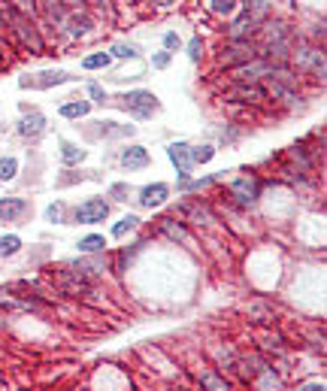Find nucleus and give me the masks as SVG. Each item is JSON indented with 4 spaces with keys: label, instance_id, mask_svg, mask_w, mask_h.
Listing matches in <instances>:
<instances>
[{
    "label": "nucleus",
    "instance_id": "25",
    "mask_svg": "<svg viewBox=\"0 0 327 391\" xmlns=\"http://www.w3.org/2000/svg\"><path fill=\"white\" fill-rule=\"evenodd\" d=\"M212 155H215L212 145H197V149H191V161L206 164V161H212Z\"/></svg>",
    "mask_w": 327,
    "mask_h": 391
},
{
    "label": "nucleus",
    "instance_id": "14",
    "mask_svg": "<svg viewBox=\"0 0 327 391\" xmlns=\"http://www.w3.org/2000/svg\"><path fill=\"white\" fill-rule=\"evenodd\" d=\"M240 370H242L245 379H254L258 373L267 370V364H263V358H258V355H252V358H242L240 361Z\"/></svg>",
    "mask_w": 327,
    "mask_h": 391
},
{
    "label": "nucleus",
    "instance_id": "22",
    "mask_svg": "<svg viewBox=\"0 0 327 391\" xmlns=\"http://www.w3.org/2000/svg\"><path fill=\"white\" fill-rule=\"evenodd\" d=\"M15 173H18V161L15 158H0V182L15 179Z\"/></svg>",
    "mask_w": 327,
    "mask_h": 391
},
{
    "label": "nucleus",
    "instance_id": "6",
    "mask_svg": "<svg viewBox=\"0 0 327 391\" xmlns=\"http://www.w3.org/2000/svg\"><path fill=\"white\" fill-rule=\"evenodd\" d=\"M231 194L236 197L240 206H252L261 194V185H258V179H236L231 185Z\"/></svg>",
    "mask_w": 327,
    "mask_h": 391
},
{
    "label": "nucleus",
    "instance_id": "35",
    "mask_svg": "<svg viewBox=\"0 0 327 391\" xmlns=\"http://www.w3.org/2000/svg\"><path fill=\"white\" fill-rule=\"evenodd\" d=\"M0 61H3V58H0Z\"/></svg>",
    "mask_w": 327,
    "mask_h": 391
},
{
    "label": "nucleus",
    "instance_id": "21",
    "mask_svg": "<svg viewBox=\"0 0 327 391\" xmlns=\"http://www.w3.org/2000/svg\"><path fill=\"white\" fill-rule=\"evenodd\" d=\"M61 158L67 164H76V161L85 158V152H82L79 145H73V143H61Z\"/></svg>",
    "mask_w": 327,
    "mask_h": 391
},
{
    "label": "nucleus",
    "instance_id": "1",
    "mask_svg": "<svg viewBox=\"0 0 327 391\" xmlns=\"http://www.w3.org/2000/svg\"><path fill=\"white\" fill-rule=\"evenodd\" d=\"M6 15H9V22H13V34L22 40V45H27L34 55H40L43 52V36L40 31L34 27V22L27 15H22L15 6H6Z\"/></svg>",
    "mask_w": 327,
    "mask_h": 391
},
{
    "label": "nucleus",
    "instance_id": "5",
    "mask_svg": "<svg viewBox=\"0 0 327 391\" xmlns=\"http://www.w3.org/2000/svg\"><path fill=\"white\" fill-rule=\"evenodd\" d=\"M294 55H297V67L300 70H306V73H312V76H321L324 79V52H318V49H300Z\"/></svg>",
    "mask_w": 327,
    "mask_h": 391
},
{
    "label": "nucleus",
    "instance_id": "24",
    "mask_svg": "<svg viewBox=\"0 0 327 391\" xmlns=\"http://www.w3.org/2000/svg\"><path fill=\"white\" fill-rule=\"evenodd\" d=\"M212 3V13L218 15H233L236 13V0H209Z\"/></svg>",
    "mask_w": 327,
    "mask_h": 391
},
{
    "label": "nucleus",
    "instance_id": "16",
    "mask_svg": "<svg viewBox=\"0 0 327 391\" xmlns=\"http://www.w3.org/2000/svg\"><path fill=\"white\" fill-rule=\"evenodd\" d=\"M18 249H22V240H18L15 234L0 236V258H9V255H15Z\"/></svg>",
    "mask_w": 327,
    "mask_h": 391
},
{
    "label": "nucleus",
    "instance_id": "30",
    "mask_svg": "<svg viewBox=\"0 0 327 391\" xmlns=\"http://www.w3.org/2000/svg\"><path fill=\"white\" fill-rule=\"evenodd\" d=\"M88 91H91V97H94L97 104H103V100H106V94H103V88H100V85H88Z\"/></svg>",
    "mask_w": 327,
    "mask_h": 391
},
{
    "label": "nucleus",
    "instance_id": "28",
    "mask_svg": "<svg viewBox=\"0 0 327 391\" xmlns=\"http://www.w3.org/2000/svg\"><path fill=\"white\" fill-rule=\"evenodd\" d=\"M200 385H206V388H227V379H218V376H203V379H200Z\"/></svg>",
    "mask_w": 327,
    "mask_h": 391
},
{
    "label": "nucleus",
    "instance_id": "19",
    "mask_svg": "<svg viewBox=\"0 0 327 391\" xmlns=\"http://www.w3.org/2000/svg\"><path fill=\"white\" fill-rule=\"evenodd\" d=\"M67 24H70V34H73V36H82V34H88L91 18H88V15H70Z\"/></svg>",
    "mask_w": 327,
    "mask_h": 391
},
{
    "label": "nucleus",
    "instance_id": "10",
    "mask_svg": "<svg viewBox=\"0 0 327 391\" xmlns=\"http://www.w3.org/2000/svg\"><path fill=\"white\" fill-rule=\"evenodd\" d=\"M167 155H170V161L176 164V170L185 176L188 173V167H191V145H185V143H173L170 149H167Z\"/></svg>",
    "mask_w": 327,
    "mask_h": 391
},
{
    "label": "nucleus",
    "instance_id": "12",
    "mask_svg": "<svg viewBox=\"0 0 327 391\" xmlns=\"http://www.w3.org/2000/svg\"><path fill=\"white\" fill-rule=\"evenodd\" d=\"M122 164H124L127 170H140V167H145V164H149V152H145L143 145H131V149L122 152Z\"/></svg>",
    "mask_w": 327,
    "mask_h": 391
},
{
    "label": "nucleus",
    "instance_id": "29",
    "mask_svg": "<svg viewBox=\"0 0 327 391\" xmlns=\"http://www.w3.org/2000/svg\"><path fill=\"white\" fill-rule=\"evenodd\" d=\"M164 45H167V49H179V34H167V36H164Z\"/></svg>",
    "mask_w": 327,
    "mask_h": 391
},
{
    "label": "nucleus",
    "instance_id": "17",
    "mask_svg": "<svg viewBox=\"0 0 327 391\" xmlns=\"http://www.w3.org/2000/svg\"><path fill=\"white\" fill-rule=\"evenodd\" d=\"M85 113H88V104H85V100H73V104H64V106H61V115H64V118H82Z\"/></svg>",
    "mask_w": 327,
    "mask_h": 391
},
{
    "label": "nucleus",
    "instance_id": "8",
    "mask_svg": "<svg viewBox=\"0 0 327 391\" xmlns=\"http://www.w3.org/2000/svg\"><path fill=\"white\" fill-rule=\"evenodd\" d=\"M45 131V118L36 113H27V115H22V122H18V134L22 136H27V140H36V136H40Z\"/></svg>",
    "mask_w": 327,
    "mask_h": 391
},
{
    "label": "nucleus",
    "instance_id": "20",
    "mask_svg": "<svg viewBox=\"0 0 327 391\" xmlns=\"http://www.w3.org/2000/svg\"><path fill=\"white\" fill-rule=\"evenodd\" d=\"M103 249H106V240H103V236H97V234L79 240V252H103Z\"/></svg>",
    "mask_w": 327,
    "mask_h": 391
},
{
    "label": "nucleus",
    "instance_id": "26",
    "mask_svg": "<svg viewBox=\"0 0 327 391\" xmlns=\"http://www.w3.org/2000/svg\"><path fill=\"white\" fill-rule=\"evenodd\" d=\"M112 55H118V58H136V45L118 43V45H112Z\"/></svg>",
    "mask_w": 327,
    "mask_h": 391
},
{
    "label": "nucleus",
    "instance_id": "3",
    "mask_svg": "<svg viewBox=\"0 0 327 391\" xmlns=\"http://www.w3.org/2000/svg\"><path fill=\"white\" fill-rule=\"evenodd\" d=\"M122 100H124V106L131 109V113H136L140 118L152 115L154 109H158V97H154L152 91H127Z\"/></svg>",
    "mask_w": 327,
    "mask_h": 391
},
{
    "label": "nucleus",
    "instance_id": "15",
    "mask_svg": "<svg viewBox=\"0 0 327 391\" xmlns=\"http://www.w3.org/2000/svg\"><path fill=\"white\" fill-rule=\"evenodd\" d=\"M161 231L170 236V240H179V243H185L188 240V234H185V227H182L179 222H173V218H161Z\"/></svg>",
    "mask_w": 327,
    "mask_h": 391
},
{
    "label": "nucleus",
    "instance_id": "11",
    "mask_svg": "<svg viewBox=\"0 0 327 391\" xmlns=\"http://www.w3.org/2000/svg\"><path fill=\"white\" fill-rule=\"evenodd\" d=\"M70 76L64 70H49V73H40V79H22V88L34 85V88H49V85H61V82H67Z\"/></svg>",
    "mask_w": 327,
    "mask_h": 391
},
{
    "label": "nucleus",
    "instance_id": "7",
    "mask_svg": "<svg viewBox=\"0 0 327 391\" xmlns=\"http://www.w3.org/2000/svg\"><path fill=\"white\" fill-rule=\"evenodd\" d=\"M27 213V200L22 197H0V222H18Z\"/></svg>",
    "mask_w": 327,
    "mask_h": 391
},
{
    "label": "nucleus",
    "instance_id": "4",
    "mask_svg": "<svg viewBox=\"0 0 327 391\" xmlns=\"http://www.w3.org/2000/svg\"><path fill=\"white\" fill-rule=\"evenodd\" d=\"M109 215V206H106V200H85L79 209H76V222L79 225H97V222H103V218Z\"/></svg>",
    "mask_w": 327,
    "mask_h": 391
},
{
    "label": "nucleus",
    "instance_id": "9",
    "mask_svg": "<svg viewBox=\"0 0 327 391\" xmlns=\"http://www.w3.org/2000/svg\"><path fill=\"white\" fill-rule=\"evenodd\" d=\"M167 194H170V188L164 185V182H154V185H145L143 191H140V204L143 206H161L164 200H167Z\"/></svg>",
    "mask_w": 327,
    "mask_h": 391
},
{
    "label": "nucleus",
    "instance_id": "31",
    "mask_svg": "<svg viewBox=\"0 0 327 391\" xmlns=\"http://www.w3.org/2000/svg\"><path fill=\"white\" fill-rule=\"evenodd\" d=\"M167 61H170V52H161V55H154V67H167Z\"/></svg>",
    "mask_w": 327,
    "mask_h": 391
},
{
    "label": "nucleus",
    "instance_id": "32",
    "mask_svg": "<svg viewBox=\"0 0 327 391\" xmlns=\"http://www.w3.org/2000/svg\"><path fill=\"white\" fill-rule=\"evenodd\" d=\"M61 213H64V206H61V204H58V206H49V218H52V222H58Z\"/></svg>",
    "mask_w": 327,
    "mask_h": 391
},
{
    "label": "nucleus",
    "instance_id": "34",
    "mask_svg": "<svg viewBox=\"0 0 327 391\" xmlns=\"http://www.w3.org/2000/svg\"><path fill=\"white\" fill-rule=\"evenodd\" d=\"M3 18H6V9H3V3H0V27H3Z\"/></svg>",
    "mask_w": 327,
    "mask_h": 391
},
{
    "label": "nucleus",
    "instance_id": "2",
    "mask_svg": "<svg viewBox=\"0 0 327 391\" xmlns=\"http://www.w3.org/2000/svg\"><path fill=\"white\" fill-rule=\"evenodd\" d=\"M254 55H258V49H254L249 40H233L221 52V64H227V67H242V64L254 61Z\"/></svg>",
    "mask_w": 327,
    "mask_h": 391
},
{
    "label": "nucleus",
    "instance_id": "33",
    "mask_svg": "<svg viewBox=\"0 0 327 391\" xmlns=\"http://www.w3.org/2000/svg\"><path fill=\"white\" fill-rule=\"evenodd\" d=\"M154 3H158V6H173L176 0H154Z\"/></svg>",
    "mask_w": 327,
    "mask_h": 391
},
{
    "label": "nucleus",
    "instance_id": "18",
    "mask_svg": "<svg viewBox=\"0 0 327 391\" xmlns=\"http://www.w3.org/2000/svg\"><path fill=\"white\" fill-rule=\"evenodd\" d=\"M109 61H112V55H109V52H97V55H88V58L82 61V67H85V70H97V67H109Z\"/></svg>",
    "mask_w": 327,
    "mask_h": 391
},
{
    "label": "nucleus",
    "instance_id": "27",
    "mask_svg": "<svg viewBox=\"0 0 327 391\" xmlns=\"http://www.w3.org/2000/svg\"><path fill=\"white\" fill-rule=\"evenodd\" d=\"M200 55H203V40H200V36H194V40L188 43V58L191 61H200Z\"/></svg>",
    "mask_w": 327,
    "mask_h": 391
},
{
    "label": "nucleus",
    "instance_id": "13",
    "mask_svg": "<svg viewBox=\"0 0 327 391\" xmlns=\"http://www.w3.org/2000/svg\"><path fill=\"white\" fill-rule=\"evenodd\" d=\"M233 97L245 100V104H261V100H267V91L258 88V85H240L233 91Z\"/></svg>",
    "mask_w": 327,
    "mask_h": 391
},
{
    "label": "nucleus",
    "instance_id": "23",
    "mask_svg": "<svg viewBox=\"0 0 327 391\" xmlns=\"http://www.w3.org/2000/svg\"><path fill=\"white\" fill-rule=\"evenodd\" d=\"M136 222H140V218H136V215H124L122 222H118V225L112 227V236H124V234H131L133 227H136Z\"/></svg>",
    "mask_w": 327,
    "mask_h": 391
}]
</instances>
